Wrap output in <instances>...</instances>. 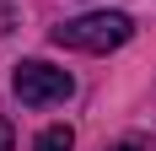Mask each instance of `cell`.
Masks as SVG:
<instances>
[{"instance_id": "obj_4", "label": "cell", "mask_w": 156, "mask_h": 151, "mask_svg": "<svg viewBox=\"0 0 156 151\" xmlns=\"http://www.w3.org/2000/svg\"><path fill=\"white\" fill-rule=\"evenodd\" d=\"M11 140H16V135H11V124L0 119V151H11Z\"/></svg>"}, {"instance_id": "obj_3", "label": "cell", "mask_w": 156, "mask_h": 151, "mask_svg": "<svg viewBox=\"0 0 156 151\" xmlns=\"http://www.w3.org/2000/svg\"><path fill=\"white\" fill-rule=\"evenodd\" d=\"M76 146V130H70V124H48L43 135L32 140V151H70Z\"/></svg>"}, {"instance_id": "obj_1", "label": "cell", "mask_w": 156, "mask_h": 151, "mask_svg": "<svg viewBox=\"0 0 156 151\" xmlns=\"http://www.w3.org/2000/svg\"><path fill=\"white\" fill-rule=\"evenodd\" d=\"M129 38H135V22L124 11H92V16H76V22L54 27V43L59 49H81V54H108V49L129 43Z\"/></svg>"}, {"instance_id": "obj_2", "label": "cell", "mask_w": 156, "mask_h": 151, "mask_svg": "<svg viewBox=\"0 0 156 151\" xmlns=\"http://www.w3.org/2000/svg\"><path fill=\"white\" fill-rule=\"evenodd\" d=\"M11 92L22 97V108H54L76 92V81L65 70H54V65H43V60H22L11 76Z\"/></svg>"}, {"instance_id": "obj_5", "label": "cell", "mask_w": 156, "mask_h": 151, "mask_svg": "<svg viewBox=\"0 0 156 151\" xmlns=\"http://www.w3.org/2000/svg\"><path fill=\"white\" fill-rule=\"evenodd\" d=\"M113 151H145V146H140V140H124V146H113Z\"/></svg>"}]
</instances>
